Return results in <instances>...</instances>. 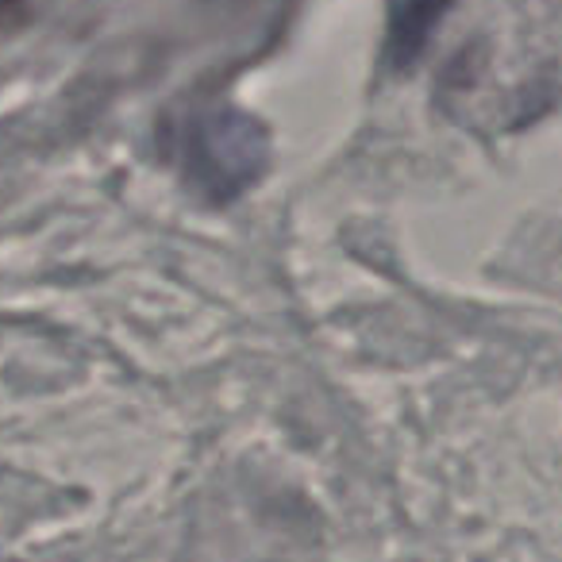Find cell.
<instances>
[{"label":"cell","mask_w":562,"mask_h":562,"mask_svg":"<svg viewBox=\"0 0 562 562\" xmlns=\"http://www.w3.org/2000/svg\"><path fill=\"white\" fill-rule=\"evenodd\" d=\"M16 4H20V0H0V16H9V12L16 9Z\"/></svg>","instance_id":"3957f363"},{"label":"cell","mask_w":562,"mask_h":562,"mask_svg":"<svg viewBox=\"0 0 562 562\" xmlns=\"http://www.w3.org/2000/svg\"><path fill=\"white\" fill-rule=\"evenodd\" d=\"M454 9V0H393L385 24V58L393 70H408L428 50L431 35Z\"/></svg>","instance_id":"7a4b0ae2"},{"label":"cell","mask_w":562,"mask_h":562,"mask_svg":"<svg viewBox=\"0 0 562 562\" xmlns=\"http://www.w3.org/2000/svg\"><path fill=\"white\" fill-rule=\"evenodd\" d=\"M166 155L196 196L232 204L270 170V127L235 104H201L166 127Z\"/></svg>","instance_id":"6da1fadb"}]
</instances>
